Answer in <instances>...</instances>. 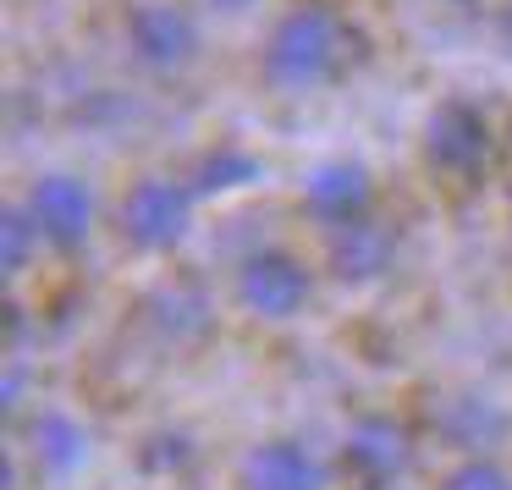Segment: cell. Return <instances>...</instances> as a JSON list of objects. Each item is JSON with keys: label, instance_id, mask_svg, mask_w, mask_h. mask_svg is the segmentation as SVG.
Listing matches in <instances>:
<instances>
[{"label": "cell", "instance_id": "1", "mask_svg": "<svg viewBox=\"0 0 512 490\" xmlns=\"http://www.w3.org/2000/svg\"><path fill=\"white\" fill-rule=\"evenodd\" d=\"M342 17L320 0H298L276 17L265 39V56H259V72L276 94H309L314 83H325L336 67H342Z\"/></svg>", "mask_w": 512, "mask_h": 490}, {"label": "cell", "instance_id": "2", "mask_svg": "<svg viewBox=\"0 0 512 490\" xmlns=\"http://www.w3.org/2000/svg\"><path fill=\"white\" fill-rule=\"evenodd\" d=\"M193 226V188L171 177H138L122 199V232L144 254H171Z\"/></svg>", "mask_w": 512, "mask_h": 490}, {"label": "cell", "instance_id": "3", "mask_svg": "<svg viewBox=\"0 0 512 490\" xmlns=\"http://www.w3.org/2000/svg\"><path fill=\"white\" fill-rule=\"evenodd\" d=\"M309 298H314L309 265H298L281 248H259L237 265V303L259 320H292V314L309 309Z\"/></svg>", "mask_w": 512, "mask_h": 490}, {"label": "cell", "instance_id": "4", "mask_svg": "<svg viewBox=\"0 0 512 490\" xmlns=\"http://www.w3.org/2000/svg\"><path fill=\"white\" fill-rule=\"evenodd\" d=\"M424 155H430V166L446 171V177L474 182L479 171L490 166V122H485V111L468 105V100L435 105L430 127H424Z\"/></svg>", "mask_w": 512, "mask_h": 490}, {"label": "cell", "instance_id": "5", "mask_svg": "<svg viewBox=\"0 0 512 490\" xmlns=\"http://www.w3.org/2000/svg\"><path fill=\"white\" fill-rule=\"evenodd\" d=\"M413 463V441L397 419L386 413H364L342 441V468L358 490H391Z\"/></svg>", "mask_w": 512, "mask_h": 490}, {"label": "cell", "instance_id": "6", "mask_svg": "<svg viewBox=\"0 0 512 490\" xmlns=\"http://www.w3.org/2000/svg\"><path fill=\"white\" fill-rule=\"evenodd\" d=\"M28 210H34L45 243H56L61 254L89 243V226H94V193L83 177H67V171H50L28 188Z\"/></svg>", "mask_w": 512, "mask_h": 490}, {"label": "cell", "instance_id": "7", "mask_svg": "<svg viewBox=\"0 0 512 490\" xmlns=\"http://www.w3.org/2000/svg\"><path fill=\"white\" fill-rule=\"evenodd\" d=\"M127 39H133L138 61H149L155 72L188 67L193 50H199V28H193V17L182 12V6H166V0L138 6V12L127 17Z\"/></svg>", "mask_w": 512, "mask_h": 490}, {"label": "cell", "instance_id": "8", "mask_svg": "<svg viewBox=\"0 0 512 490\" xmlns=\"http://www.w3.org/2000/svg\"><path fill=\"white\" fill-rule=\"evenodd\" d=\"M391 259H397V237H391V226L369 221V215H358V221H342L331 226V270L342 281H375L391 270Z\"/></svg>", "mask_w": 512, "mask_h": 490}, {"label": "cell", "instance_id": "9", "mask_svg": "<svg viewBox=\"0 0 512 490\" xmlns=\"http://www.w3.org/2000/svg\"><path fill=\"white\" fill-rule=\"evenodd\" d=\"M243 485L248 490H325V468L303 441H265L243 457Z\"/></svg>", "mask_w": 512, "mask_h": 490}, {"label": "cell", "instance_id": "10", "mask_svg": "<svg viewBox=\"0 0 512 490\" xmlns=\"http://www.w3.org/2000/svg\"><path fill=\"white\" fill-rule=\"evenodd\" d=\"M369 193H375V182H369V171L358 166V160H325L309 177L303 199H309V210L320 215L325 226H342V221L369 215Z\"/></svg>", "mask_w": 512, "mask_h": 490}, {"label": "cell", "instance_id": "11", "mask_svg": "<svg viewBox=\"0 0 512 490\" xmlns=\"http://www.w3.org/2000/svg\"><path fill=\"white\" fill-rule=\"evenodd\" d=\"M28 435H34V457L50 474H72V468L89 457V435H83V424L67 419V413H39Z\"/></svg>", "mask_w": 512, "mask_h": 490}, {"label": "cell", "instance_id": "12", "mask_svg": "<svg viewBox=\"0 0 512 490\" xmlns=\"http://www.w3.org/2000/svg\"><path fill=\"white\" fill-rule=\"evenodd\" d=\"M259 160L248 155V149H210V155L199 160V193H232V188H248V182H259Z\"/></svg>", "mask_w": 512, "mask_h": 490}, {"label": "cell", "instance_id": "13", "mask_svg": "<svg viewBox=\"0 0 512 490\" xmlns=\"http://www.w3.org/2000/svg\"><path fill=\"white\" fill-rule=\"evenodd\" d=\"M39 221L28 204H6V215H0V259H6V276H17V270L34 259V243H39Z\"/></svg>", "mask_w": 512, "mask_h": 490}, {"label": "cell", "instance_id": "14", "mask_svg": "<svg viewBox=\"0 0 512 490\" xmlns=\"http://www.w3.org/2000/svg\"><path fill=\"white\" fill-rule=\"evenodd\" d=\"M441 490H512V474L501 463H490V457H468V463H457L441 479Z\"/></svg>", "mask_w": 512, "mask_h": 490}, {"label": "cell", "instance_id": "15", "mask_svg": "<svg viewBox=\"0 0 512 490\" xmlns=\"http://www.w3.org/2000/svg\"><path fill=\"white\" fill-rule=\"evenodd\" d=\"M204 6H215V12H226V17H232V12H248L254 0H204Z\"/></svg>", "mask_w": 512, "mask_h": 490}, {"label": "cell", "instance_id": "16", "mask_svg": "<svg viewBox=\"0 0 512 490\" xmlns=\"http://www.w3.org/2000/svg\"><path fill=\"white\" fill-rule=\"evenodd\" d=\"M496 28H501V45H507V50H512V6H507V12H501V17H496Z\"/></svg>", "mask_w": 512, "mask_h": 490}, {"label": "cell", "instance_id": "17", "mask_svg": "<svg viewBox=\"0 0 512 490\" xmlns=\"http://www.w3.org/2000/svg\"><path fill=\"white\" fill-rule=\"evenodd\" d=\"M457 6H474V0H457Z\"/></svg>", "mask_w": 512, "mask_h": 490}]
</instances>
